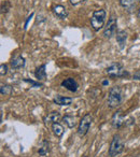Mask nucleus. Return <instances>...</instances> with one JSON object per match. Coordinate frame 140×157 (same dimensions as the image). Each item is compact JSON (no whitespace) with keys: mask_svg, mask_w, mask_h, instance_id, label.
Here are the masks:
<instances>
[{"mask_svg":"<svg viewBox=\"0 0 140 157\" xmlns=\"http://www.w3.org/2000/svg\"><path fill=\"white\" fill-rule=\"evenodd\" d=\"M123 98H124V95H123L122 88L120 86H113L112 88H110L109 95H108V107L110 109H115L123 102Z\"/></svg>","mask_w":140,"mask_h":157,"instance_id":"obj_1","label":"nucleus"},{"mask_svg":"<svg viewBox=\"0 0 140 157\" xmlns=\"http://www.w3.org/2000/svg\"><path fill=\"white\" fill-rule=\"evenodd\" d=\"M106 16H107V13H106V11L103 9L95 10V11L93 12L92 17H91V25H92L93 29H94L95 31L100 30L103 27Z\"/></svg>","mask_w":140,"mask_h":157,"instance_id":"obj_2","label":"nucleus"},{"mask_svg":"<svg viewBox=\"0 0 140 157\" xmlns=\"http://www.w3.org/2000/svg\"><path fill=\"white\" fill-rule=\"evenodd\" d=\"M125 143L123 142L122 138L119 135L113 136L111 140V143H110L109 150H108V154L110 157H115L116 155L121 154V153L124 151Z\"/></svg>","mask_w":140,"mask_h":157,"instance_id":"obj_3","label":"nucleus"},{"mask_svg":"<svg viewBox=\"0 0 140 157\" xmlns=\"http://www.w3.org/2000/svg\"><path fill=\"white\" fill-rule=\"evenodd\" d=\"M106 72H107V74L110 78H124V76L129 75V73L124 69V67L119 63L110 65L106 69Z\"/></svg>","mask_w":140,"mask_h":157,"instance_id":"obj_4","label":"nucleus"},{"mask_svg":"<svg viewBox=\"0 0 140 157\" xmlns=\"http://www.w3.org/2000/svg\"><path fill=\"white\" fill-rule=\"evenodd\" d=\"M92 122H93V116L91 113H86L81 118V121L79 122V125H78V130H77L78 135L80 137H84L88 132L91 125H92Z\"/></svg>","mask_w":140,"mask_h":157,"instance_id":"obj_5","label":"nucleus"},{"mask_svg":"<svg viewBox=\"0 0 140 157\" xmlns=\"http://www.w3.org/2000/svg\"><path fill=\"white\" fill-rule=\"evenodd\" d=\"M116 27H118V18L114 15H111L108 20V23L106 24L105 29H103V37L110 39L116 33Z\"/></svg>","mask_w":140,"mask_h":157,"instance_id":"obj_6","label":"nucleus"},{"mask_svg":"<svg viewBox=\"0 0 140 157\" xmlns=\"http://www.w3.org/2000/svg\"><path fill=\"white\" fill-rule=\"evenodd\" d=\"M124 124H125V117H124V114H123V111L122 110H118L112 115L111 125L114 128H121Z\"/></svg>","mask_w":140,"mask_h":157,"instance_id":"obj_7","label":"nucleus"},{"mask_svg":"<svg viewBox=\"0 0 140 157\" xmlns=\"http://www.w3.org/2000/svg\"><path fill=\"white\" fill-rule=\"evenodd\" d=\"M61 86L72 93H76L78 90V88H79V84H78V82L73 78H68L66 80H64L61 82Z\"/></svg>","mask_w":140,"mask_h":157,"instance_id":"obj_8","label":"nucleus"},{"mask_svg":"<svg viewBox=\"0 0 140 157\" xmlns=\"http://www.w3.org/2000/svg\"><path fill=\"white\" fill-rule=\"evenodd\" d=\"M53 102L55 105H61V107H67V105H70L73 102V98L67 96H61V95H56L54 97V99H53Z\"/></svg>","mask_w":140,"mask_h":157,"instance_id":"obj_9","label":"nucleus"},{"mask_svg":"<svg viewBox=\"0 0 140 157\" xmlns=\"http://www.w3.org/2000/svg\"><path fill=\"white\" fill-rule=\"evenodd\" d=\"M60 118V113L57 111H53L51 113H49L45 117L43 118V122L45 125H52L54 123H57Z\"/></svg>","mask_w":140,"mask_h":157,"instance_id":"obj_10","label":"nucleus"},{"mask_svg":"<svg viewBox=\"0 0 140 157\" xmlns=\"http://www.w3.org/2000/svg\"><path fill=\"white\" fill-rule=\"evenodd\" d=\"M52 10H53V13H54L58 18H60V20H65V18L68 16L67 9H66V8L64 7V6H61V5L54 6Z\"/></svg>","mask_w":140,"mask_h":157,"instance_id":"obj_11","label":"nucleus"},{"mask_svg":"<svg viewBox=\"0 0 140 157\" xmlns=\"http://www.w3.org/2000/svg\"><path fill=\"white\" fill-rule=\"evenodd\" d=\"M25 63H26V60L25 58L22 56V55H18L14 58H12L11 60V67L13 69H21V68L25 67Z\"/></svg>","mask_w":140,"mask_h":157,"instance_id":"obj_12","label":"nucleus"},{"mask_svg":"<svg viewBox=\"0 0 140 157\" xmlns=\"http://www.w3.org/2000/svg\"><path fill=\"white\" fill-rule=\"evenodd\" d=\"M45 69H46V65H45V63L39 66V67L36 69L35 76H36V78L38 80V82L46 80V70Z\"/></svg>","mask_w":140,"mask_h":157,"instance_id":"obj_13","label":"nucleus"},{"mask_svg":"<svg viewBox=\"0 0 140 157\" xmlns=\"http://www.w3.org/2000/svg\"><path fill=\"white\" fill-rule=\"evenodd\" d=\"M116 42L118 44L120 45L121 48H124L125 43H126V40H127V33L126 31L124 30H118L116 31Z\"/></svg>","mask_w":140,"mask_h":157,"instance_id":"obj_14","label":"nucleus"},{"mask_svg":"<svg viewBox=\"0 0 140 157\" xmlns=\"http://www.w3.org/2000/svg\"><path fill=\"white\" fill-rule=\"evenodd\" d=\"M120 5L122 8H124L125 10H127L128 12H130L131 10L135 9L136 7V1L137 0H119Z\"/></svg>","mask_w":140,"mask_h":157,"instance_id":"obj_15","label":"nucleus"},{"mask_svg":"<svg viewBox=\"0 0 140 157\" xmlns=\"http://www.w3.org/2000/svg\"><path fill=\"white\" fill-rule=\"evenodd\" d=\"M38 153L41 156H45V155H48L50 153V143H49L48 140H43L41 142V144L39 146V150H38Z\"/></svg>","mask_w":140,"mask_h":157,"instance_id":"obj_16","label":"nucleus"},{"mask_svg":"<svg viewBox=\"0 0 140 157\" xmlns=\"http://www.w3.org/2000/svg\"><path fill=\"white\" fill-rule=\"evenodd\" d=\"M51 127H52V131H53V133H54V136H56L57 138H60L61 136L64 135V131H65V129H64L63 125L59 124L58 122L52 124V125H51Z\"/></svg>","mask_w":140,"mask_h":157,"instance_id":"obj_17","label":"nucleus"},{"mask_svg":"<svg viewBox=\"0 0 140 157\" xmlns=\"http://www.w3.org/2000/svg\"><path fill=\"white\" fill-rule=\"evenodd\" d=\"M63 122L65 123L66 125H67L68 128L72 129L76 127V125H77V123H76V118L75 116L72 115H69V114H67V115H65L63 117Z\"/></svg>","mask_w":140,"mask_h":157,"instance_id":"obj_18","label":"nucleus"},{"mask_svg":"<svg viewBox=\"0 0 140 157\" xmlns=\"http://www.w3.org/2000/svg\"><path fill=\"white\" fill-rule=\"evenodd\" d=\"M13 92V87L9 84H2L0 87V94L2 96H10Z\"/></svg>","mask_w":140,"mask_h":157,"instance_id":"obj_19","label":"nucleus"},{"mask_svg":"<svg viewBox=\"0 0 140 157\" xmlns=\"http://www.w3.org/2000/svg\"><path fill=\"white\" fill-rule=\"evenodd\" d=\"M24 81L26 82V83L31 84L33 87H41L42 86V83H40V82H35V81H33V80H29V78H25Z\"/></svg>","mask_w":140,"mask_h":157,"instance_id":"obj_20","label":"nucleus"},{"mask_svg":"<svg viewBox=\"0 0 140 157\" xmlns=\"http://www.w3.org/2000/svg\"><path fill=\"white\" fill-rule=\"evenodd\" d=\"M7 72H8V66L6 65V63H1V65H0V75L1 76L6 75Z\"/></svg>","mask_w":140,"mask_h":157,"instance_id":"obj_21","label":"nucleus"},{"mask_svg":"<svg viewBox=\"0 0 140 157\" xmlns=\"http://www.w3.org/2000/svg\"><path fill=\"white\" fill-rule=\"evenodd\" d=\"M9 9H10V5L7 1V2H6V6L2 5V7H1V13H7V12L9 11Z\"/></svg>","mask_w":140,"mask_h":157,"instance_id":"obj_22","label":"nucleus"},{"mask_svg":"<svg viewBox=\"0 0 140 157\" xmlns=\"http://www.w3.org/2000/svg\"><path fill=\"white\" fill-rule=\"evenodd\" d=\"M84 0H70V5L71 6H78L80 5V3L83 2Z\"/></svg>","mask_w":140,"mask_h":157,"instance_id":"obj_23","label":"nucleus"},{"mask_svg":"<svg viewBox=\"0 0 140 157\" xmlns=\"http://www.w3.org/2000/svg\"><path fill=\"white\" fill-rule=\"evenodd\" d=\"M134 80L140 81V70H137V71L134 73Z\"/></svg>","mask_w":140,"mask_h":157,"instance_id":"obj_24","label":"nucleus"},{"mask_svg":"<svg viewBox=\"0 0 140 157\" xmlns=\"http://www.w3.org/2000/svg\"><path fill=\"white\" fill-rule=\"evenodd\" d=\"M137 16H138V18H139V21H140V8L138 9V11H137Z\"/></svg>","mask_w":140,"mask_h":157,"instance_id":"obj_25","label":"nucleus"},{"mask_svg":"<svg viewBox=\"0 0 140 157\" xmlns=\"http://www.w3.org/2000/svg\"><path fill=\"white\" fill-rule=\"evenodd\" d=\"M103 85H107L108 82H107V81H103Z\"/></svg>","mask_w":140,"mask_h":157,"instance_id":"obj_26","label":"nucleus"},{"mask_svg":"<svg viewBox=\"0 0 140 157\" xmlns=\"http://www.w3.org/2000/svg\"><path fill=\"white\" fill-rule=\"evenodd\" d=\"M134 157H140V155H137V156H134Z\"/></svg>","mask_w":140,"mask_h":157,"instance_id":"obj_27","label":"nucleus"},{"mask_svg":"<svg viewBox=\"0 0 140 157\" xmlns=\"http://www.w3.org/2000/svg\"><path fill=\"white\" fill-rule=\"evenodd\" d=\"M137 1H138V2H139V3H140V0H137Z\"/></svg>","mask_w":140,"mask_h":157,"instance_id":"obj_28","label":"nucleus"},{"mask_svg":"<svg viewBox=\"0 0 140 157\" xmlns=\"http://www.w3.org/2000/svg\"><path fill=\"white\" fill-rule=\"evenodd\" d=\"M83 157H90V156H86V155H85V156H83Z\"/></svg>","mask_w":140,"mask_h":157,"instance_id":"obj_29","label":"nucleus"}]
</instances>
